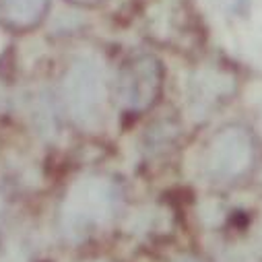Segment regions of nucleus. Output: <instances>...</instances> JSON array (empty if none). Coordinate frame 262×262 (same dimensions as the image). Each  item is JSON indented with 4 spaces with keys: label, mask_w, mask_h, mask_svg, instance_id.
<instances>
[{
    "label": "nucleus",
    "mask_w": 262,
    "mask_h": 262,
    "mask_svg": "<svg viewBox=\"0 0 262 262\" xmlns=\"http://www.w3.org/2000/svg\"><path fill=\"white\" fill-rule=\"evenodd\" d=\"M118 207V188L101 176L77 180L60 209V229L73 242L89 237L103 227Z\"/></svg>",
    "instance_id": "f257e3e1"
},
{
    "label": "nucleus",
    "mask_w": 262,
    "mask_h": 262,
    "mask_svg": "<svg viewBox=\"0 0 262 262\" xmlns=\"http://www.w3.org/2000/svg\"><path fill=\"white\" fill-rule=\"evenodd\" d=\"M64 103L73 122L83 130H97L103 118V75L93 58H77L62 83Z\"/></svg>",
    "instance_id": "f03ea898"
},
{
    "label": "nucleus",
    "mask_w": 262,
    "mask_h": 262,
    "mask_svg": "<svg viewBox=\"0 0 262 262\" xmlns=\"http://www.w3.org/2000/svg\"><path fill=\"white\" fill-rule=\"evenodd\" d=\"M163 77V64L151 54L128 60L118 75V99L122 107L133 114L151 110L161 95Z\"/></svg>",
    "instance_id": "7ed1b4c3"
},
{
    "label": "nucleus",
    "mask_w": 262,
    "mask_h": 262,
    "mask_svg": "<svg viewBox=\"0 0 262 262\" xmlns=\"http://www.w3.org/2000/svg\"><path fill=\"white\" fill-rule=\"evenodd\" d=\"M254 161V141L242 126H225L213 137L205 153V169L211 180L227 182L244 176Z\"/></svg>",
    "instance_id": "20e7f679"
},
{
    "label": "nucleus",
    "mask_w": 262,
    "mask_h": 262,
    "mask_svg": "<svg viewBox=\"0 0 262 262\" xmlns=\"http://www.w3.org/2000/svg\"><path fill=\"white\" fill-rule=\"evenodd\" d=\"M233 89V79L221 73H201L190 83V99L196 103V110H207L217 99L229 95Z\"/></svg>",
    "instance_id": "39448f33"
},
{
    "label": "nucleus",
    "mask_w": 262,
    "mask_h": 262,
    "mask_svg": "<svg viewBox=\"0 0 262 262\" xmlns=\"http://www.w3.org/2000/svg\"><path fill=\"white\" fill-rule=\"evenodd\" d=\"M50 0H0V13L13 29H31L48 13Z\"/></svg>",
    "instance_id": "423d86ee"
},
{
    "label": "nucleus",
    "mask_w": 262,
    "mask_h": 262,
    "mask_svg": "<svg viewBox=\"0 0 262 262\" xmlns=\"http://www.w3.org/2000/svg\"><path fill=\"white\" fill-rule=\"evenodd\" d=\"M219 3L229 11V13H235L239 17H244L250 9V0H219Z\"/></svg>",
    "instance_id": "0eeeda50"
},
{
    "label": "nucleus",
    "mask_w": 262,
    "mask_h": 262,
    "mask_svg": "<svg viewBox=\"0 0 262 262\" xmlns=\"http://www.w3.org/2000/svg\"><path fill=\"white\" fill-rule=\"evenodd\" d=\"M71 3H75V5H83V7H91V5L101 3V0H71Z\"/></svg>",
    "instance_id": "6e6552de"
},
{
    "label": "nucleus",
    "mask_w": 262,
    "mask_h": 262,
    "mask_svg": "<svg viewBox=\"0 0 262 262\" xmlns=\"http://www.w3.org/2000/svg\"><path fill=\"white\" fill-rule=\"evenodd\" d=\"M178 262H196V260H192V258H182V260H178Z\"/></svg>",
    "instance_id": "1a4fd4ad"
},
{
    "label": "nucleus",
    "mask_w": 262,
    "mask_h": 262,
    "mask_svg": "<svg viewBox=\"0 0 262 262\" xmlns=\"http://www.w3.org/2000/svg\"><path fill=\"white\" fill-rule=\"evenodd\" d=\"M85 262H107V260H85Z\"/></svg>",
    "instance_id": "9d476101"
}]
</instances>
